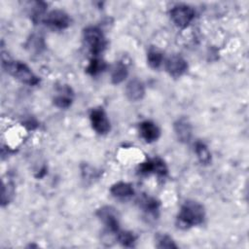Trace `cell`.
<instances>
[{
    "instance_id": "1",
    "label": "cell",
    "mask_w": 249,
    "mask_h": 249,
    "mask_svg": "<svg viewBox=\"0 0 249 249\" xmlns=\"http://www.w3.org/2000/svg\"><path fill=\"white\" fill-rule=\"evenodd\" d=\"M205 218L204 207L195 200H187L181 206L177 215V225L180 229H190L203 223Z\"/></svg>"
},
{
    "instance_id": "2",
    "label": "cell",
    "mask_w": 249,
    "mask_h": 249,
    "mask_svg": "<svg viewBox=\"0 0 249 249\" xmlns=\"http://www.w3.org/2000/svg\"><path fill=\"white\" fill-rule=\"evenodd\" d=\"M3 67L9 74H11L13 77H15L23 84L29 86H36L40 82V79L31 71V69L21 61H3Z\"/></svg>"
},
{
    "instance_id": "3",
    "label": "cell",
    "mask_w": 249,
    "mask_h": 249,
    "mask_svg": "<svg viewBox=\"0 0 249 249\" xmlns=\"http://www.w3.org/2000/svg\"><path fill=\"white\" fill-rule=\"evenodd\" d=\"M84 41L93 56H97L106 49L107 41L102 30L97 26H88L83 31Z\"/></svg>"
},
{
    "instance_id": "4",
    "label": "cell",
    "mask_w": 249,
    "mask_h": 249,
    "mask_svg": "<svg viewBox=\"0 0 249 249\" xmlns=\"http://www.w3.org/2000/svg\"><path fill=\"white\" fill-rule=\"evenodd\" d=\"M170 18L176 26L187 27L195 18V10L186 4H177L170 10Z\"/></svg>"
},
{
    "instance_id": "5",
    "label": "cell",
    "mask_w": 249,
    "mask_h": 249,
    "mask_svg": "<svg viewBox=\"0 0 249 249\" xmlns=\"http://www.w3.org/2000/svg\"><path fill=\"white\" fill-rule=\"evenodd\" d=\"M96 215L110 232L117 233L120 231L119 214L114 207L109 205L102 206L96 211Z\"/></svg>"
},
{
    "instance_id": "6",
    "label": "cell",
    "mask_w": 249,
    "mask_h": 249,
    "mask_svg": "<svg viewBox=\"0 0 249 249\" xmlns=\"http://www.w3.org/2000/svg\"><path fill=\"white\" fill-rule=\"evenodd\" d=\"M44 22L50 28L54 30H63L70 25L71 19L67 13L62 10L55 9L47 14Z\"/></svg>"
},
{
    "instance_id": "7",
    "label": "cell",
    "mask_w": 249,
    "mask_h": 249,
    "mask_svg": "<svg viewBox=\"0 0 249 249\" xmlns=\"http://www.w3.org/2000/svg\"><path fill=\"white\" fill-rule=\"evenodd\" d=\"M89 120L93 130L98 134H106L110 131V121L102 108H95L91 110Z\"/></svg>"
},
{
    "instance_id": "8",
    "label": "cell",
    "mask_w": 249,
    "mask_h": 249,
    "mask_svg": "<svg viewBox=\"0 0 249 249\" xmlns=\"http://www.w3.org/2000/svg\"><path fill=\"white\" fill-rule=\"evenodd\" d=\"M138 170L141 174L154 173V174H157L158 176L164 177L167 174L168 168L163 160L160 158H154L140 163Z\"/></svg>"
},
{
    "instance_id": "9",
    "label": "cell",
    "mask_w": 249,
    "mask_h": 249,
    "mask_svg": "<svg viewBox=\"0 0 249 249\" xmlns=\"http://www.w3.org/2000/svg\"><path fill=\"white\" fill-rule=\"evenodd\" d=\"M165 69L170 76L178 78L187 71L188 63L181 55L173 54L167 58L165 62Z\"/></svg>"
},
{
    "instance_id": "10",
    "label": "cell",
    "mask_w": 249,
    "mask_h": 249,
    "mask_svg": "<svg viewBox=\"0 0 249 249\" xmlns=\"http://www.w3.org/2000/svg\"><path fill=\"white\" fill-rule=\"evenodd\" d=\"M141 137L148 143L157 141L160 135L159 126L152 121H144L139 124Z\"/></svg>"
},
{
    "instance_id": "11",
    "label": "cell",
    "mask_w": 249,
    "mask_h": 249,
    "mask_svg": "<svg viewBox=\"0 0 249 249\" xmlns=\"http://www.w3.org/2000/svg\"><path fill=\"white\" fill-rule=\"evenodd\" d=\"M174 131L180 142L187 143L192 137V124L186 118H180L174 123Z\"/></svg>"
},
{
    "instance_id": "12",
    "label": "cell",
    "mask_w": 249,
    "mask_h": 249,
    "mask_svg": "<svg viewBox=\"0 0 249 249\" xmlns=\"http://www.w3.org/2000/svg\"><path fill=\"white\" fill-rule=\"evenodd\" d=\"M125 94L131 101L141 100L145 95L144 84L138 79L130 80L125 87Z\"/></svg>"
},
{
    "instance_id": "13",
    "label": "cell",
    "mask_w": 249,
    "mask_h": 249,
    "mask_svg": "<svg viewBox=\"0 0 249 249\" xmlns=\"http://www.w3.org/2000/svg\"><path fill=\"white\" fill-rule=\"evenodd\" d=\"M73 90L69 86H63L61 87L57 94L53 97V104L61 109H66L70 107V105L73 102Z\"/></svg>"
},
{
    "instance_id": "14",
    "label": "cell",
    "mask_w": 249,
    "mask_h": 249,
    "mask_svg": "<svg viewBox=\"0 0 249 249\" xmlns=\"http://www.w3.org/2000/svg\"><path fill=\"white\" fill-rule=\"evenodd\" d=\"M110 193L113 196L121 199H126L134 195V190L131 184L126 182H118L112 185Z\"/></svg>"
},
{
    "instance_id": "15",
    "label": "cell",
    "mask_w": 249,
    "mask_h": 249,
    "mask_svg": "<svg viewBox=\"0 0 249 249\" xmlns=\"http://www.w3.org/2000/svg\"><path fill=\"white\" fill-rule=\"evenodd\" d=\"M128 75V70L125 64L119 61L116 63V65L113 67L111 72V81L113 84L117 85L125 80V78Z\"/></svg>"
},
{
    "instance_id": "16",
    "label": "cell",
    "mask_w": 249,
    "mask_h": 249,
    "mask_svg": "<svg viewBox=\"0 0 249 249\" xmlns=\"http://www.w3.org/2000/svg\"><path fill=\"white\" fill-rule=\"evenodd\" d=\"M195 152L198 160L202 164H208L211 162V153L208 147L201 141H196L195 144Z\"/></svg>"
},
{
    "instance_id": "17",
    "label": "cell",
    "mask_w": 249,
    "mask_h": 249,
    "mask_svg": "<svg viewBox=\"0 0 249 249\" xmlns=\"http://www.w3.org/2000/svg\"><path fill=\"white\" fill-rule=\"evenodd\" d=\"M106 68H107L106 62L103 59H101L97 56H94L93 58H91L89 60V63L86 68V71H87V73H89L91 76H96V75L102 73Z\"/></svg>"
},
{
    "instance_id": "18",
    "label": "cell",
    "mask_w": 249,
    "mask_h": 249,
    "mask_svg": "<svg viewBox=\"0 0 249 249\" xmlns=\"http://www.w3.org/2000/svg\"><path fill=\"white\" fill-rule=\"evenodd\" d=\"M140 205L142 207V209L153 216H156L158 211H159V207H160V202L151 196H144L141 201H140Z\"/></svg>"
},
{
    "instance_id": "19",
    "label": "cell",
    "mask_w": 249,
    "mask_h": 249,
    "mask_svg": "<svg viewBox=\"0 0 249 249\" xmlns=\"http://www.w3.org/2000/svg\"><path fill=\"white\" fill-rule=\"evenodd\" d=\"M117 240L124 247H134L136 236L133 232L128 231H119L117 233Z\"/></svg>"
},
{
    "instance_id": "20",
    "label": "cell",
    "mask_w": 249,
    "mask_h": 249,
    "mask_svg": "<svg viewBox=\"0 0 249 249\" xmlns=\"http://www.w3.org/2000/svg\"><path fill=\"white\" fill-rule=\"evenodd\" d=\"M147 61L152 68L157 69L161 65L163 61V55L157 49H151L147 53Z\"/></svg>"
},
{
    "instance_id": "21",
    "label": "cell",
    "mask_w": 249,
    "mask_h": 249,
    "mask_svg": "<svg viewBox=\"0 0 249 249\" xmlns=\"http://www.w3.org/2000/svg\"><path fill=\"white\" fill-rule=\"evenodd\" d=\"M158 248H168V249H176L177 245L174 240L167 234H160L157 236V245Z\"/></svg>"
},
{
    "instance_id": "22",
    "label": "cell",
    "mask_w": 249,
    "mask_h": 249,
    "mask_svg": "<svg viewBox=\"0 0 249 249\" xmlns=\"http://www.w3.org/2000/svg\"><path fill=\"white\" fill-rule=\"evenodd\" d=\"M14 196V185L12 183L4 184L2 191V204L9 203Z\"/></svg>"
}]
</instances>
